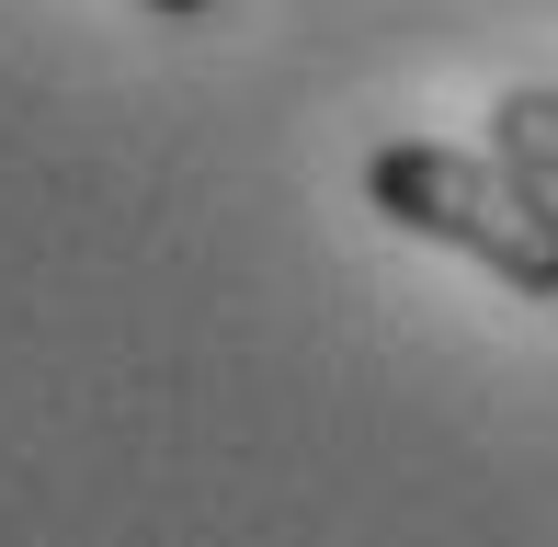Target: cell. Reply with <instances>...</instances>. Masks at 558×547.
Returning a JSON list of instances; mask_svg holds the SVG:
<instances>
[{
  "instance_id": "1",
  "label": "cell",
  "mask_w": 558,
  "mask_h": 547,
  "mask_svg": "<svg viewBox=\"0 0 558 547\" xmlns=\"http://www.w3.org/2000/svg\"><path fill=\"white\" fill-rule=\"evenodd\" d=\"M365 206L411 240H445L468 252L478 274H501L513 296L558 308V194L524 183L513 160H478V148H445V137H388L365 160Z\"/></svg>"
},
{
  "instance_id": "2",
  "label": "cell",
  "mask_w": 558,
  "mask_h": 547,
  "mask_svg": "<svg viewBox=\"0 0 558 547\" xmlns=\"http://www.w3.org/2000/svg\"><path fill=\"white\" fill-rule=\"evenodd\" d=\"M490 148L524 171V183H547V194H558V92H536V81L501 92V104H490Z\"/></svg>"
},
{
  "instance_id": "3",
  "label": "cell",
  "mask_w": 558,
  "mask_h": 547,
  "mask_svg": "<svg viewBox=\"0 0 558 547\" xmlns=\"http://www.w3.org/2000/svg\"><path fill=\"white\" fill-rule=\"evenodd\" d=\"M148 12H171V23H194V12H217V0H148Z\"/></svg>"
}]
</instances>
